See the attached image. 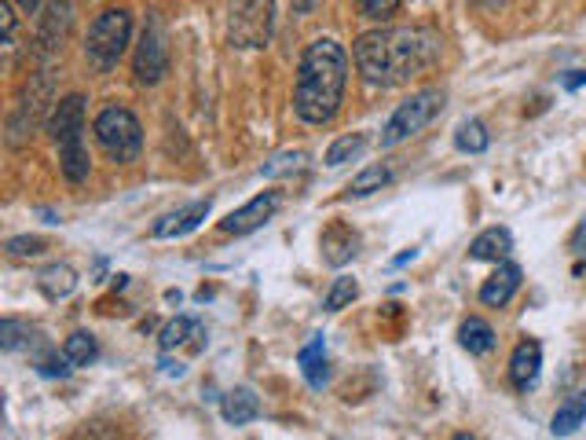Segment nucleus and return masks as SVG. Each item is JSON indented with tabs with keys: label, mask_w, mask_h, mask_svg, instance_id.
<instances>
[{
	"label": "nucleus",
	"mask_w": 586,
	"mask_h": 440,
	"mask_svg": "<svg viewBox=\"0 0 586 440\" xmlns=\"http://www.w3.org/2000/svg\"><path fill=\"white\" fill-rule=\"evenodd\" d=\"M356 70L367 85L392 88L411 77L426 74L440 59V37L426 26H400V29H370L352 45Z\"/></svg>",
	"instance_id": "1"
},
{
	"label": "nucleus",
	"mask_w": 586,
	"mask_h": 440,
	"mask_svg": "<svg viewBox=\"0 0 586 440\" xmlns=\"http://www.w3.org/2000/svg\"><path fill=\"white\" fill-rule=\"evenodd\" d=\"M349 85V52L333 37H319L305 48L293 88V110L305 125H327L341 110Z\"/></svg>",
	"instance_id": "2"
},
{
	"label": "nucleus",
	"mask_w": 586,
	"mask_h": 440,
	"mask_svg": "<svg viewBox=\"0 0 586 440\" xmlns=\"http://www.w3.org/2000/svg\"><path fill=\"white\" fill-rule=\"evenodd\" d=\"M48 133L59 144V166H63V176L70 184H81L88 176V151H85V99L66 96L52 107V118H48Z\"/></svg>",
	"instance_id": "3"
},
{
	"label": "nucleus",
	"mask_w": 586,
	"mask_h": 440,
	"mask_svg": "<svg viewBox=\"0 0 586 440\" xmlns=\"http://www.w3.org/2000/svg\"><path fill=\"white\" fill-rule=\"evenodd\" d=\"M93 133L99 139V147L121 166L136 162L139 151H144V129H139L136 114L129 107H118V103L103 107L93 122Z\"/></svg>",
	"instance_id": "4"
},
{
	"label": "nucleus",
	"mask_w": 586,
	"mask_h": 440,
	"mask_svg": "<svg viewBox=\"0 0 586 440\" xmlns=\"http://www.w3.org/2000/svg\"><path fill=\"white\" fill-rule=\"evenodd\" d=\"M129 41H133V15H129L125 8H107L93 23V29H88L85 56L96 70H110L125 56Z\"/></svg>",
	"instance_id": "5"
},
{
	"label": "nucleus",
	"mask_w": 586,
	"mask_h": 440,
	"mask_svg": "<svg viewBox=\"0 0 586 440\" xmlns=\"http://www.w3.org/2000/svg\"><path fill=\"white\" fill-rule=\"evenodd\" d=\"M443 88H422V93L407 96L403 103L392 110V118L381 129V147H396L403 139H411L414 133H422L432 118L443 110Z\"/></svg>",
	"instance_id": "6"
},
{
	"label": "nucleus",
	"mask_w": 586,
	"mask_h": 440,
	"mask_svg": "<svg viewBox=\"0 0 586 440\" xmlns=\"http://www.w3.org/2000/svg\"><path fill=\"white\" fill-rule=\"evenodd\" d=\"M276 26L271 0H231L228 4V41L235 48H265Z\"/></svg>",
	"instance_id": "7"
},
{
	"label": "nucleus",
	"mask_w": 586,
	"mask_h": 440,
	"mask_svg": "<svg viewBox=\"0 0 586 440\" xmlns=\"http://www.w3.org/2000/svg\"><path fill=\"white\" fill-rule=\"evenodd\" d=\"M133 70H136V82L139 85H158L169 70V48H166V29L155 15L147 19L144 34H139V45H136V59H133Z\"/></svg>",
	"instance_id": "8"
},
{
	"label": "nucleus",
	"mask_w": 586,
	"mask_h": 440,
	"mask_svg": "<svg viewBox=\"0 0 586 440\" xmlns=\"http://www.w3.org/2000/svg\"><path fill=\"white\" fill-rule=\"evenodd\" d=\"M48 99H52V77H37V82L26 85V93L15 103V114H12V144H23V139L34 133Z\"/></svg>",
	"instance_id": "9"
},
{
	"label": "nucleus",
	"mask_w": 586,
	"mask_h": 440,
	"mask_svg": "<svg viewBox=\"0 0 586 440\" xmlns=\"http://www.w3.org/2000/svg\"><path fill=\"white\" fill-rule=\"evenodd\" d=\"M282 206V195L279 192H265L257 198H249L246 206L235 209V213H228L220 220V232L224 235H249L257 232V228H265L271 217H276V209Z\"/></svg>",
	"instance_id": "10"
},
{
	"label": "nucleus",
	"mask_w": 586,
	"mask_h": 440,
	"mask_svg": "<svg viewBox=\"0 0 586 440\" xmlns=\"http://www.w3.org/2000/svg\"><path fill=\"white\" fill-rule=\"evenodd\" d=\"M209 206H213V203H209V198H198V203L180 206V209H173V213L158 217V220H155V228H150V235H155V239H180V235L195 232L202 220L209 217Z\"/></svg>",
	"instance_id": "11"
},
{
	"label": "nucleus",
	"mask_w": 586,
	"mask_h": 440,
	"mask_svg": "<svg viewBox=\"0 0 586 440\" xmlns=\"http://www.w3.org/2000/svg\"><path fill=\"white\" fill-rule=\"evenodd\" d=\"M319 246H322V261L333 265V268H341V265H349L352 257L359 254V235L352 232L349 224H341V220H333V224L327 228V232H322Z\"/></svg>",
	"instance_id": "12"
},
{
	"label": "nucleus",
	"mask_w": 586,
	"mask_h": 440,
	"mask_svg": "<svg viewBox=\"0 0 586 440\" xmlns=\"http://www.w3.org/2000/svg\"><path fill=\"white\" fill-rule=\"evenodd\" d=\"M517 290H521V268L510 265V261H502L488 279H484L480 302L491 305V308H502V305H510V297L517 294Z\"/></svg>",
	"instance_id": "13"
},
{
	"label": "nucleus",
	"mask_w": 586,
	"mask_h": 440,
	"mask_svg": "<svg viewBox=\"0 0 586 440\" xmlns=\"http://www.w3.org/2000/svg\"><path fill=\"white\" fill-rule=\"evenodd\" d=\"M539 367H542V345L535 338H524L510 356V382L517 389H532L535 378H539Z\"/></svg>",
	"instance_id": "14"
},
{
	"label": "nucleus",
	"mask_w": 586,
	"mask_h": 440,
	"mask_svg": "<svg viewBox=\"0 0 586 440\" xmlns=\"http://www.w3.org/2000/svg\"><path fill=\"white\" fill-rule=\"evenodd\" d=\"M202 338H206V327L198 323V319H191V316H176V319H169L166 327H161V349L166 353H173V349L180 345H195L202 349Z\"/></svg>",
	"instance_id": "15"
},
{
	"label": "nucleus",
	"mask_w": 586,
	"mask_h": 440,
	"mask_svg": "<svg viewBox=\"0 0 586 440\" xmlns=\"http://www.w3.org/2000/svg\"><path fill=\"white\" fill-rule=\"evenodd\" d=\"M510 249H513V235L506 228H488V232H480L473 239L469 257L473 261H506Z\"/></svg>",
	"instance_id": "16"
},
{
	"label": "nucleus",
	"mask_w": 586,
	"mask_h": 440,
	"mask_svg": "<svg viewBox=\"0 0 586 440\" xmlns=\"http://www.w3.org/2000/svg\"><path fill=\"white\" fill-rule=\"evenodd\" d=\"M297 364H301V375H305V382L312 389H322L327 386V345H322V338H312V342L297 353Z\"/></svg>",
	"instance_id": "17"
},
{
	"label": "nucleus",
	"mask_w": 586,
	"mask_h": 440,
	"mask_svg": "<svg viewBox=\"0 0 586 440\" xmlns=\"http://www.w3.org/2000/svg\"><path fill=\"white\" fill-rule=\"evenodd\" d=\"M220 412L231 426H246L260 415V400L254 396V389H231V393L220 400Z\"/></svg>",
	"instance_id": "18"
},
{
	"label": "nucleus",
	"mask_w": 586,
	"mask_h": 440,
	"mask_svg": "<svg viewBox=\"0 0 586 440\" xmlns=\"http://www.w3.org/2000/svg\"><path fill=\"white\" fill-rule=\"evenodd\" d=\"M37 286H40V294H45L48 302H59V297L74 294L77 276H74V268H70V265H48L45 272L37 276Z\"/></svg>",
	"instance_id": "19"
},
{
	"label": "nucleus",
	"mask_w": 586,
	"mask_h": 440,
	"mask_svg": "<svg viewBox=\"0 0 586 440\" xmlns=\"http://www.w3.org/2000/svg\"><path fill=\"white\" fill-rule=\"evenodd\" d=\"M459 342H462L466 353L484 356V353H491V349H495V330H491V323H484L480 316H469L466 323L459 327Z\"/></svg>",
	"instance_id": "20"
},
{
	"label": "nucleus",
	"mask_w": 586,
	"mask_h": 440,
	"mask_svg": "<svg viewBox=\"0 0 586 440\" xmlns=\"http://www.w3.org/2000/svg\"><path fill=\"white\" fill-rule=\"evenodd\" d=\"M66 26H70V0H52L48 4V15H45V23H40V48H56L59 41H63V34H66Z\"/></svg>",
	"instance_id": "21"
},
{
	"label": "nucleus",
	"mask_w": 586,
	"mask_h": 440,
	"mask_svg": "<svg viewBox=\"0 0 586 440\" xmlns=\"http://www.w3.org/2000/svg\"><path fill=\"white\" fill-rule=\"evenodd\" d=\"M583 423H586V389L564 400V404L558 407V415H553L550 429H553V437H572Z\"/></svg>",
	"instance_id": "22"
},
{
	"label": "nucleus",
	"mask_w": 586,
	"mask_h": 440,
	"mask_svg": "<svg viewBox=\"0 0 586 440\" xmlns=\"http://www.w3.org/2000/svg\"><path fill=\"white\" fill-rule=\"evenodd\" d=\"M488 144H491V136H488V129H484V122H477V118H466V122L454 129V147H459V151L480 155V151H488Z\"/></svg>",
	"instance_id": "23"
},
{
	"label": "nucleus",
	"mask_w": 586,
	"mask_h": 440,
	"mask_svg": "<svg viewBox=\"0 0 586 440\" xmlns=\"http://www.w3.org/2000/svg\"><path fill=\"white\" fill-rule=\"evenodd\" d=\"M367 144H370V136H367V133H349V136L333 139L330 151H327V166H330V169H338V166L352 162V158H359V155H363V147H367Z\"/></svg>",
	"instance_id": "24"
},
{
	"label": "nucleus",
	"mask_w": 586,
	"mask_h": 440,
	"mask_svg": "<svg viewBox=\"0 0 586 440\" xmlns=\"http://www.w3.org/2000/svg\"><path fill=\"white\" fill-rule=\"evenodd\" d=\"M63 356L70 359V367H88V364H93V359L99 356V345H96V338H93V334L77 330V334H70V338H66Z\"/></svg>",
	"instance_id": "25"
},
{
	"label": "nucleus",
	"mask_w": 586,
	"mask_h": 440,
	"mask_svg": "<svg viewBox=\"0 0 586 440\" xmlns=\"http://www.w3.org/2000/svg\"><path fill=\"white\" fill-rule=\"evenodd\" d=\"M392 180V173L386 166H367L359 176H352V184H349V195L352 198H363V195H374V192H381Z\"/></svg>",
	"instance_id": "26"
},
{
	"label": "nucleus",
	"mask_w": 586,
	"mask_h": 440,
	"mask_svg": "<svg viewBox=\"0 0 586 440\" xmlns=\"http://www.w3.org/2000/svg\"><path fill=\"white\" fill-rule=\"evenodd\" d=\"M359 297V283L352 276H341V279H333V286L327 290V297H322V308L327 313H341L345 305H352Z\"/></svg>",
	"instance_id": "27"
},
{
	"label": "nucleus",
	"mask_w": 586,
	"mask_h": 440,
	"mask_svg": "<svg viewBox=\"0 0 586 440\" xmlns=\"http://www.w3.org/2000/svg\"><path fill=\"white\" fill-rule=\"evenodd\" d=\"M308 162V155L305 151H282L276 155L271 162L265 166V176H279V173H293V169H301Z\"/></svg>",
	"instance_id": "28"
},
{
	"label": "nucleus",
	"mask_w": 586,
	"mask_h": 440,
	"mask_svg": "<svg viewBox=\"0 0 586 440\" xmlns=\"http://www.w3.org/2000/svg\"><path fill=\"white\" fill-rule=\"evenodd\" d=\"M363 19H374V23H386V19L396 15L400 0H356Z\"/></svg>",
	"instance_id": "29"
},
{
	"label": "nucleus",
	"mask_w": 586,
	"mask_h": 440,
	"mask_svg": "<svg viewBox=\"0 0 586 440\" xmlns=\"http://www.w3.org/2000/svg\"><path fill=\"white\" fill-rule=\"evenodd\" d=\"M45 239H37V235H15V239H8V254L12 257H37V254H45Z\"/></svg>",
	"instance_id": "30"
},
{
	"label": "nucleus",
	"mask_w": 586,
	"mask_h": 440,
	"mask_svg": "<svg viewBox=\"0 0 586 440\" xmlns=\"http://www.w3.org/2000/svg\"><path fill=\"white\" fill-rule=\"evenodd\" d=\"M23 334H29V330L19 323V319H4V323H0V345L8 349V353H12V349H19L26 342Z\"/></svg>",
	"instance_id": "31"
},
{
	"label": "nucleus",
	"mask_w": 586,
	"mask_h": 440,
	"mask_svg": "<svg viewBox=\"0 0 586 440\" xmlns=\"http://www.w3.org/2000/svg\"><path fill=\"white\" fill-rule=\"evenodd\" d=\"M66 364H70L66 356H45V359H40V375H48V378H56V375H59V378H63V375L70 371Z\"/></svg>",
	"instance_id": "32"
},
{
	"label": "nucleus",
	"mask_w": 586,
	"mask_h": 440,
	"mask_svg": "<svg viewBox=\"0 0 586 440\" xmlns=\"http://www.w3.org/2000/svg\"><path fill=\"white\" fill-rule=\"evenodd\" d=\"M569 249H572L575 257H583V261H586V213H583L579 224H575V232L569 239Z\"/></svg>",
	"instance_id": "33"
},
{
	"label": "nucleus",
	"mask_w": 586,
	"mask_h": 440,
	"mask_svg": "<svg viewBox=\"0 0 586 440\" xmlns=\"http://www.w3.org/2000/svg\"><path fill=\"white\" fill-rule=\"evenodd\" d=\"M74 440H118V437H114V429H107V426L93 423V426L77 429V437H74Z\"/></svg>",
	"instance_id": "34"
},
{
	"label": "nucleus",
	"mask_w": 586,
	"mask_h": 440,
	"mask_svg": "<svg viewBox=\"0 0 586 440\" xmlns=\"http://www.w3.org/2000/svg\"><path fill=\"white\" fill-rule=\"evenodd\" d=\"M0 23H4V45H12V37H15V12H12V4H8V0H0Z\"/></svg>",
	"instance_id": "35"
},
{
	"label": "nucleus",
	"mask_w": 586,
	"mask_h": 440,
	"mask_svg": "<svg viewBox=\"0 0 586 440\" xmlns=\"http://www.w3.org/2000/svg\"><path fill=\"white\" fill-rule=\"evenodd\" d=\"M586 85V70H575L572 77H564V88H569V93H575V88H583Z\"/></svg>",
	"instance_id": "36"
},
{
	"label": "nucleus",
	"mask_w": 586,
	"mask_h": 440,
	"mask_svg": "<svg viewBox=\"0 0 586 440\" xmlns=\"http://www.w3.org/2000/svg\"><path fill=\"white\" fill-rule=\"evenodd\" d=\"M290 4H293V12H297V15H308L312 8L319 4V0H290Z\"/></svg>",
	"instance_id": "37"
},
{
	"label": "nucleus",
	"mask_w": 586,
	"mask_h": 440,
	"mask_svg": "<svg viewBox=\"0 0 586 440\" xmlns=\"http://www.w3.org/2000/svg\"><path fill=\"white\" fill-rule=\"evenodd\" d=\"M15 4H19V8H23V12H26V15H34V12H37V8H40V4H45V0H15Z\"/></svg>",
	"instance_id": "38"
},
{
	"label": "nucleus",
	"mask_w": 586,
	"mask_h": 440,
	"mask_svg": "<svg viewBox=\"0 0 586 440\" xmlns=\"http://www.w3.org/2000/svg\"><path fill=\"white\" fill-rule=\"evenodd\" d=\"M161 371H166V375H184V364H169V359H161Z\"/></svg>",
	"instance_id": "39"
},
{
	"label": "nucleus",
	"mask_w": 586,
	"mask_h": 440,
	"mask_svg": "<svg viewBox=\"0 0 586 440\" xmlns=\"http://www.w3.org/2000/svg\"><path fill=\"white\" fill-rule=\"evenodd\" d=\"M414 254H418V249H407V254H400L392 265H396V268H400V265H407V261H414Z\"/></svg>",
	"instance_id": "40"
},
{
	"label": "nucleus",
	"mask_w": 586,
	"mask_h": 440,
	"mask_svg": "<svg viewBox=\"0 0 586 440\" xmlns=\"http://www.w3.org/2000/svg\"><path fill=\"white\" fill-rule=\"evenodd\" d=\"M451 440H477V437H473V433H459V437H451Z\"/></svg>",
	"instance_id": "41"
}]
</instances>
